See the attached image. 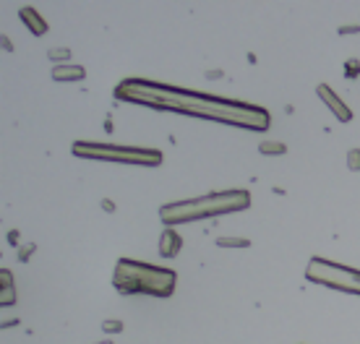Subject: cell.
I'll use <instances>...</instances> for the list:
<instances>
[{"mask_svg": "<svg viewBox=\"0 0 360 344\" xmlns=\"http://www.w3.org/2000/svg\"><path fill=\"white\" fill-rule=\"evenodd\" d=\"M355 63H358V60H350V66H347V73H350V76H355V70H358Z\"/></svg>", "mask_w": 360, "mask_h": 344, "instance_id": "obj_16", "label": "cell"}, {"mask_svg": "<svg viewBox=\"0 0 360 344\" xmlns=\"http://www.w3.org/2000/svg\"><path fill=\"white\" fill-rule=\"evenodd\" d=\"M73 154L86 159H110V162H125V165H138V167H157L162 162V154L157 149H144V146H115V143H86L76 141Z\"/></svg>", "mask_w": 360, "mask_h": 344, "instance_id": "obj_4", "label": "cell"}, {"mask_svg": "<svg viewBox=\"0 0 360 344\" xmlns=\"http://www.w3.org/2000/svg\"><path fill=\"white\" fill-rule=\"evenodd\" d=\"M0 279H3V297H0V303H3V305H13V303H16V295H13L11 274H8V271H3V274H0Z\"/></svg>", "mask_w": 360, "mask_h": 344, "instance_id": "obj_10", "label": "cell"}, {"mask_svg": "<svg viewBox=\"0 0 360 344\" xmlns=\"http://www.w3.org/2000/svg\"><path fill=\"white\" fill-rule=\"evenodd\" d=\"M86 76V70L81 66H71V63H58L52 68V78L55 81H81Z\"/></svg>", "mask_w": 360, "mask_h": 344, "instance_id": "obj_8", "label": "cell"}, {"mask_svg": "<svg viewBox=\"0 0 360 344\" xmlns=\"http://www.w3.org/2000/svg\"><path fill=\"white\" fill-rule=\"evenodd\" d=\"M47 55H50L52 60H66V63H68V58H71V52H68V50H50Z\"/></svg>", "mask_w": 360, "mask_h": 344, "instance_id": "obj_14", "label": "cell"}, {"mask_svg": "<svg viewBox=\"0 0 360 344\" xmlns=\"http://www.w3.org/2000/svg\"><path fill=\"white\" fill-rule=\"evenodd\" d=\"M102 329L105 331H123V323H120V321H105Z\"/></svg>", "mask_w": 360, "mask_h": 344, "instance_id": "obj_15", "label": "cell"}, {"mask_svg": "<svg viewBox=\"0 0 360 344\" xmlns=\"http://www.w3.org/2000/svg\"><path fill=\"white\" fill-rule=\"evenodd\" d=\"M175 271L141 264V261L131 258H120L115 264L113 284L125 295H157V297H170L175 289Z\"/></svg>", "mask_w": 360, "mask_h": 344, "instance_id": "obj_3", "label": "cell"}, {"mask_svg": "<svg viewBox=\"0 0 360 344\" xmlns=\"http://www.w3.org/2000/svg\"><path fill=\"white\" fill-rule=\"evenodd\" d=\"M102 206H105V211H113V209H115L113 201H102Z\"/></svg>", "mask_w": 360, "mask_h": 344, "instance_id": "obj_17", "label": "cell"}, {"mask_svg": "<svg viewBox=\"0 0 360 344\" xmlns=\"http://www.w3.org/2000/svg\"><path fill=\"white\" fill-rule=\"evenodd\" d=\"M180 245H183L180 235L175 232V230H164V232H162V238H160V256H162V258H172V256H178Z\"/></svg>", "mask_w": 360, "mask_h": 344, "instance_id": "obj_7", "label": "cell"}, {"mask_svg": "<svg viewBox=\"0 0 360 344\" xmlns=\"http://www.w3.org/2000/svg\"><path fill=\"white\" fill-rule=\"evenodd\" d=\"M306 276L316 284H324L329 289H339V292H350V295H360V271L350 269L342 264L326 258H311V264L306 269Z\"/></svg>", "mask_w": 360, "mask_h": 344, "instance_id": "obj_5", "label": "cell"}, {"mask_svg": "<svg viewBox=\"0 0 360 344\" xmlns=\"http://www.w3.org/2000/svg\"><path fill=\"white\" fill-rule=\"evenodd\" d=\"M261 154H284V146L274 141H266V143H261Z\"/></svg>", "mask_w": 360, "mask_h": 344, "instance_id": "obj_12", "label": "cell"}, {"mask_svg": "<svg viewBox=\"0 0 360 344\" xmlns=\"http://www.w3.org/2000/svg\"><path fill=\"white\" fill-rule=\"evenodd\" d=\"M217 245H222V248H248L251 240H245V238H219Z\"/></svg>", "mask_w": 360, "mask_h": 344, "instance_id": "obj_11", "label": "cell"}, {"mask_svg": "<svg viewBox=\"0 0 360 344\" xmlns=\"http://www.w3.org/2000/svg\"><path fill=\"white\" fill-rule=\"evenodd\" d=\"M316 92H319V97H321V99H324V102L329 104V110L334 112V115H337L342 123H350V120H353V112H350V107H347V104H345V102H342V99H339L334 92H331V89H329L326 84H319Z\"/></svg>", "mask_w": 360, "mask_h": 344, "instance_id": "obj_6", "label": "cell"}, {"mask_svg": "<svg viewBox=\"0 0 360 344\" xmlns=\"http://www.w3.org/2000/svg\"><path fill=\"white\" fill-rule=\"evenodd\" d=\"M99 344H113V342H99Z\"/></svg>", "mask_w": 360, "mask_h": 344, "instance_id": "obj_18", "label": "cell"}, {"mask_svg": "<svg viewBox=\"0 0 360 344\" xmlns=\"http://www.w3.org/2000/svg\"><path fill=\"white\" fill-rule=\"evenodd\" d=\"M347 167L350 170H360V149H353L347 154Z\"/></svg>", "mask_w": 360, "mask_h": 344, "instance_id": "obj_13", "label": "cell"}, {"mask_svg": "<svg viewBox=\"0 0 360 344\" xmlns=\"http://www.w3.org/2000/svg\"><path fill=\"white\" fill-rule=\"evenodd\" d=\"M115 94L120 99L144 102L149 107H162V110H175V112H186V115H201V117L219 120V123H235V125H243V128H251V131L269 128V112L261 110V107L209 97V94L180 92V89H170L164 84H154V81L128 78L115 89Z\"/></svg>", "mask_w": 360, "mask_h": 344, "instance_id": "obj_1", "label": "cell"}, {"mask_svg": "<svg viewBox=\"0 0 360 344\" xmlns=\"http://www.w3.org/2000/svg\"><path fill=\"white\" fill-rule=\"evenodd\" d=\"M251 206V196L243 188L235 191H222V193H206L201 198H191V201H175L162 206V222L164 224H180V222H196L206 219V216L227 214V211H243Z\"/></svg>", "mask_w": 360, "mask_h": 344, "instance_id": "obj_2", "label": "cell"}, {"mask_svg": "<svg viewBox=\"0 0 360 344\" xmlns=\"http://www.w3.org/2000/svg\"><path fill=\"white\" fill-rule=\"evenodd\" d=\"M21 19H24V24L29 26V29L40 37V34H44L47 32V21H42V16L34 11V8H21Z\"/></svg>", "mask_w": 360, "mask_h": 344, "instance_id": "obj_9", "label": "cell"}]
</instances>
